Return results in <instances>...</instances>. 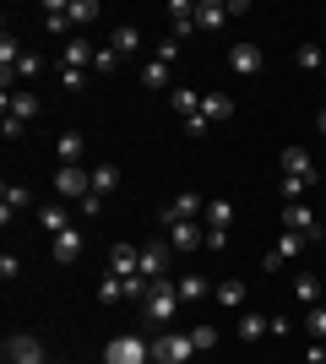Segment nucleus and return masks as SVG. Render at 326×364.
<instances>
[{
	"label": "nucleus",
	"mask_w": 326,
	"mask_h": 364,
	"mask_svg": "<svg viewBox=\"0 0 326 364\" xmlns=\"http://www.w3.org/2000/svg\"><path fill=\"white\" fill-rule=\"evenodd\" d=\"M141 316L147 321H174L180 316V283H174V277H158L153 289H147V299H141Z\"/></svg>",
	"instance_id": "f257e3e1"
},
{
	"label": "nucleus",
	"mask_w": 326,
	"mask_h": 364,
	"mask_svg": "<svg viewBox=\"0 0 326 364\" xmlns=\"http://www.w3.org/2000/svg\"><path fill=\"white\" fill-rule=\"evenodd\" d=\"M153 359V343H141V332H120L104 343V364H147Z\"/></svg>",
	"instance_id": "f03ea898"
},
{
	"label": "nucleus",
	"mask_w": 326,
	"mask_h": 364,
	"mask_svg": "<svg viewBox=\"0 0 326 364\" xmlns=\"http://www.w3.org/2000/svg\"><path fill=\"white\" fill-rule=\"evenodd\" d=\"M82 196H93V168L60 164L55 168V201H82Z\"/></svg>",
	"instance_id": "7ed1b4c3"
},
{
	"label": "nucleus",
	"mask_w": 326,
	"mask_h": 364,
	"mask_svg": "<svg viewBox=\"0 0 326 364\" xmlns=\"http://www.w3.org/2000/svg\"><path fill=\"white\" fill-rule=\"evenodd\" d=\"M190 353H196V343H190V332H163L153 343V359L158 364H185Z\"/></svg>",
	"instance_id": "20e7f679"
},
{
	"label": "nucleus",
	"mask_w": 326,
	"mask_h": 364,
	"mask_svg": "<svg viewBox=\"0 0 326 364\" xmlns=\"http://www.w3.org/2000/svg\"><path fill=\"white\" fill-rule=\"evenodd\" d=\"M202 213H207V201L196 196V191H180V196L163 207V228H174V223H196Z\"/></svg>",
	"instance_id": "39448f33"
},
{
	"label": "nucleus",
	"mask_w": 326,
	"mask_h": 364,
	"mask_svg": "<svg viewBox=\"0 0 326 364\" xmlns=\"http://www.w3.org/2000/svg\"><path fill=\"white\" fill-rule=\"evenodd\" d=\"M283 228H288V234H305L310 245H321V240H326V234H321V223H315V213L305 207V201H294V207H283Z\"/></svg>",
	"instance_id": "423d86ee"
},
{
	"label": "nucleus",
	"mask_w": 326,
	"mask_h": 364,
	"mask_svg": "<svg viewBox=\"0 0 326 364\" xmlns=\"http://www.w3.org/2000/svg\"><path fill=\"white\" fill-rule=\"evenodd\" d=\"M6 364H49V359H44V348H38V337L11 332L6 337Z\"/></svg>",
	"instance_id": "0eeeda50"
},
{
	"label": "nucleus",
	"mask_w": 326,
	"mask_h": 364,
	"mask_svg": "<svg viewBox=\"0 0 326 364\" xmlns=\"http://www.w3.org/2000/svg\"><path fill=\"white\" fill-rule=\"evenodd\" d=\"M305 245H310L305 234H283V240H278V245H272V250L261 256V267H266V272H283V267H288V261H294L299 250H305Z\"/></svg>",
	"instance_id": "6e6552de"
},
{
	"label": "nucleus",
	"mask_w": 326,
	"mask_h": 364,
	"mask_svg": "<svg viewBox=\"0 0 326 364\" xmlns=\"http://www.w3.org/2000/svg\"><path fill=\"white\" fill-rule=\"evenodd\" d=\"M93 60H98V49L87 38H65L60 44V71H87Z\"/></svg>",
	"instance_id": "1a4fd4ad"
},
{
	"label": "nucleus",
	"mask_w": 326,
	"mask_h": 364,
	"mask_svg": "<svg viewBox=\"0 0 326 364\" xmlns=\"http://www.w3.org/2000/svg\"><path fill=\"white\" fill-rule=\"evenodd\" d=\"M202 245H207V228H202V223H174V228H169V250H180V256L202 250Z\"/></svg>",
	"instance_id": "9d476101"
},
{
	"label": "nucleus",
	"mask_w": 326,
	"mask_h": 364,
	"mask_svg": "<svg viewBox=\"0 0 326 364\" xmlns=\"http://www.w3.org/2000/svg\"><path fill=\"white\" fill-rule=\"evenodd\" d=\"M163 272H169V240H163V245H141V277L158 283Z\"/></svg>",
	"instance_id": "9b49d317"
},
{
	"label": "nucleus",
	"mask_w": 326,
	"mask_h": 364,
	"mask_svg": "<svg viewBox=\"0 0 326 364\" xmlns=\"http://www.w3.org/2000/svg\"><path fill=\"white\" fill-rule=\"evenodd\" d=\"M261 49H256V44H234L229 49V71H239V76H261Z\"/></svg>",
	"instance_id": "f8f14e48"
},
{
	"label": "nucleus",
	"mask_w": 326,
	"mask_h": 364,
	"mask_svg": "<svg viewBox=\"0 0 326 364\" xmlns=\"http://www.w3.org/2000/svg\"><path fill=\"white\" fill-rule=\"evenodd\" d=\"M278 164H283V174H299V180H315V174H321V168H315V158H310L305 147H283Z\"/></svg>",
	"instance_id": "ddd939ff"
},
{
	"label": "nucleus",
	"mask_w": 326,
	"mask_h": 364,
	"mask_svg": "<svg viewBox=\"0 0 326 364\" xmlns=\"http://www.w3.org/2000/svg\"><path fill=\"white\" fill-rule=\"evenodd\" d=\"M109 272L114 277H136L141 272V250L136 245H114V250H109Z\"/></svg>",
	"instance_id": "4468645a"
},
{
	"label": "nucleus",
	"mask_w": 326,
	"mask_h": 364,
	"mask_svg": "<svg viewBox=\"0 0 326 364\" xmlns=\"http://www.w3.org/2000/svg\"><path fill=\"white\" fill-rule=\"evenodd\" d=\"M28 201H33V191H28V185H0V223L11 228V213H22Z\"/></svg>",
	"instance_id": "2eb2a0df"
},
{
	"label": "nucleus",
	"mask_w": 326,
	"mask_h": 364,
	"mask_svg": "<svg viewBox=\"0 0 326 364\" xmlns=\"http://www.w3.org/2000/svg\"><path fill=\"white\" fill-rule=\"evenodd\" d=\"M245 283H239V277H223V283H217V289H212V299L217 304H223V310H245Z\"/></svg>",
	"instance_id": "dca6fc26"
},
{
	"label": "nucleus",
	"mask_w": 326,
	"mask_h": 364,
	"mask_svg": "<svg viewBox=\"0 0 326 364\" xmlns=\"http://www.w3.org/2000/svg\"><path fill=\"white\" fill-rule=\"evenodd\" d=\"M77 256H82V228L71 223L65 234H55V261H60V267H71Z\"/></svg>",
	"instance_id": "f3484780"
},
{
	"label": "nucleus",
	"mask_w": 326,
	"mask_h": 364,
	"mask_svg": "<svg viewBox=\"0 0 326 364\" xmlns=\"http://www.w3.org/2000/svg\"><path fill=\"white\" fill-rule=\"evenodd\" d=\"M109 49H114L120 60H125V55H136V49H141V28H131V22H120V28L109 33Z\"/></svg>",
	"instance_id": "a211bd4d"
},
{
	"label": "nucleus",
	"mask_w": 326,
	"mask_h": 364,
	"mask_svg": "<svg viewBox=\"0 0 326 364\" xmlns=\"http://www.w3.org/2000/svg\"><path fill=\"white\" fill-rule=\"evenodd\" d=\"M212 289H217V283H207L202 272H185V277H180V304H196V299H207Z\"/></svg>",
	"instance_id": "6ab92c4d"
},
{
	"label": "nucleus",
	"mask_w": 326,
	"mask_h": 364,
	"mask_svg": "<svg viewBox=\"0 0 326 364\" xmlns=\"http://www.w3.org/2000/svg\"><path fill=\"white\" fill-rule=\"evenodd\" d=\"M38 98L33 92H6V114H16V120H38Z\"/></svg>",
	"instance_id": "aec40b11"
},
{
	"label": "nucleus",
	"mask_w": 326,
	"mask_h": 364,
	"mask_svg": "<svg viewBox=\"0 0 326 364\" xmlns=\"http://www.w3.org/2000/svg\"><path fill=\"white\" fill-rule=\"evenodd\" d=\"M169 16H174V38H190V33H196V6H190V0H174Z\"/></svg>",
	"instance_id": "412c9836"
},
{
	"label": "nucleus",
	"mask_w": 326,
	"mask_h": 364,
	"mask_svg": "<svg viewBox=\"0 0 326 364\" xmlns=\"http://www.w3.org/2000/svg\"><path fill=\"white\" fill-rule=\"evenodd\" d=\"M44 28L55 33V38L71 33V11H65V0H49V6H44Z\"/></svg>",
	"instance_id": "4be33fe9"
},
{
	"label": "nucleus",
	"mask_w": 326,
	"mask_h": 364,
	"mask_svg": "<svg viewBox=\"0 0 326 364\" xmlns=\"http://www.w3.org/2000/svg\"><path fill=\"white\" fill-rule=\"evenodd\" d=\"M38 223H44L49 234H65V228H71V213H65V201H49V207H38Z\"/></svg>",
	"instance_id": "5701e85b"
},
{
	"label": "nucleus",
	"mask_w": 326,
	"mask_h": 364,
	"mask_svg": "<svg viewBox=\"0 0 326 364\" xmlns=\"http://www.w3.org/2000/svg\"><path fill=\"white\" fill-rule=\"evenodd\" d=\"M266 332H272V316H256V310L239 316V337H245V343H261Z\"/></svg>",
	"instance_id": "b1692460"
},
{
	"label": "nucleus",
	"mask_w": 326,
	"mask_h": 364,
	"mask_svg": "<svg viewBox=\"0 0 326 364\" xmlns=\"http://www.w3.org/2000/svg\"><path fill=\"white\" fill-rule=\"evenodd\" d=\"M305 191H315V180H299V174H278V196L294 207V201H305Z\"/></svg>",
	"instance_id": "393cba45"
},
{
	"label": "nucleus",
	"mask_w": 326,
	"mask_h": 364,
	"mask_svg": "<svg viewBox=\"0 0 326 364\" xmlns=\"http://www.w3.org/2000/svg\"><path fill=\"white\" fill-rule=\"evenodd\" d=\"M65 11H71V28H93L98 16H104L98 0H65Z\"/></svg>",
	"instance_id": "a878e982"
},
{
	"label": "nucleus",
	"mask_w": 326,
	"mask_h": 364,
	"mask_svg": "<svg viewBox=\"0 0 326 364\" xmlns=\"http://www.w3.org/2000/svg\"><path fill=\"white\" fill-rule=\"evenodd\" d=\"M169 104H174V114H180V120H190V114H202V92L174 87V92H169Z\"/></svg>",
	"instance_id": "bb28decb"
},
{
	"label": "nucleus",
	"mask_w": 326,
	"mask_h": 364,
	"mask_svg": "<svg viewBox=\"0 0 326 364\" xmlns=\"http://www.w3.org/2000/svg\"><path fill=\"white\" fill-rule=\"evenodd\" d=\"M229 223H234V207L223 196H212V201H207V213H202V228H229Z\"/></svg>",
	"instance_id": "cd10ccee"
},
{
	"label": "nucleus",
	"mask_w": 326,
	"mask_h": 364,
	"mask_svg": "<svg viewBox=\"0 0 326 364\" xmlns=\"http://www.w3.org/2000/svg\"><path fill=\"white\" fill-rule=\"evenodd\" d=\"M229 22V6H217V0H207V6H196V28H207V33H217Z\"/></svg>",
	"instance_id": "c85d7f7f"
},
{
	"label": "nucleus",
	"mask_w": 326,
	"mask_h": 364,
	"mask_svg": "<svg viewBox=\"0 0 326 364\" xmlns=\"http://www.w3.org/2000/svg\"><path fill=\"white\" fill-rule=\"evenodd\" d=\"M202 114H207V120H229L234 98H229V92H202Z\"/></svg>",
	"instance_id": "c756f323"
},
{
	"label": "nucleus",
	"mask_w": 326,
	"mask_h": 364,
	"mask_svg": "<svg viewBox=\"0 0 326 364\" xmlns=\"http://www.w3.org/2000/svg\"><path fill=\"white\" fill-rule=\"evenodd\" d=\"M55 152H60V164H77L82 152H87V141H82V131H60V141H55Z\"/></svg>",
	"instance_id": "7c9ffc66"
},
{
	"label": "nucleus",
	"mask_w": 326,
	"mask_h": 364,
	"mask_svg": "<svg viewBox=\"0 0 326 364\" xmlns=\"http://www.w3.org/2000/svg\"><path fill=\"white\" fill-rule=\"evenodd\" d=\"M114 185H120V168L114 164H93V196H109Z\"/></svg>",
	"instance_id": "2f4dec72"
},
{
	"label": "nucleus",
	"mask_w": 326,
	"mask_h": 364,
	"mask_svg": "<svg viewBox=\"0 0 326 364\" xmlns=\"http://www.w3.org/2000/svg\"><path fill=\"white\" fill-rule=\"evenodd\" d=\"M141 87L163 92V87H169V65H163V60H147V65H141Z\"/></svg>",
	"instance_id": "473e14b6"
},
{
	"label": "nucleus",
	"mask_w": 326,
	"mask_h": 364,
	"mask_svg": "<svg viewBox=\"0 0 326 364\" xmlns=\"http://www.w3.org/2000/svg\"><path fill=\"white\" fill-rule=\"evenodd\" d=\"M120 299H125V283H120V277H114V272L98 277V304H120Z\"/></svg>",
	"instance_id": "72a5a7b5"
},
{
	"label": "nucleus",
	"mask_w": 326,
	"mask_h": 364,
	"mask_svg": "<svg viewBox=\"0 0 326 364\" xmlns=\"http://www.w3.org/2000/svg\"><path fill=\"white\" fill-rule=\"evenodd\" d=\"M294 299L299 304H321V277H294Z\"/></svg>",
	"instance_id": "f704fd0d"
},
{
	"label": "nucleus",
	"mask_w": 326,
	"mask_h": 364,
	"mask_svg": "<svg viewBox=\"0 0 326 364\" xmlns=\"http://www.w3.org/2000/svg\"><path fill=\"white\" fill-rule=\"evenodd\" d=\"M294 65H299V71H321V65H326V55H321L315 44H299V49H294Z\"/></svg>",
	"instance_id": "c9c22d12"
},
{
	"label": "nucleus",
	"mask_w": 326,
	"mask_h": 364,
	"mask_svg": "<svg viewBox=\"0 0 326 364\" xmlns=\"http://www.w3.org/2000/svg\"><path fill=\"white\" fill-rule=\"evenodd\" d=\"M305 332H310V343H326V304H310V316H305Z\"/></svg>",
	"instance_id": "e433bc0d"
},
{
	"label": "nucleus",
	"mask_w": 326,
	"mask_h": 364,
	"mask_svg": "<svg viewBox=\"0 0 326 364\" xmlns=\"http://www.w3.org/2000/svg\"><path fill=\"white\" fill-rule=\"evenodd\" d=\"M190 343H196V353L217 348V326H196V332H190Z\"/></svg>",
	"instance_id": "4c0bfd02"
},
{
	"label": "nucleus",
	"mask_w": 326,
	"mask_h": 364,
	"mask_svg": "<svg viewBox=\"0 0 326 364\" xmlns=\"http://www.w3.org/2000/svg\"><path fill=\"white\" fill-rule=\"evenodd\" d=\"M44 71V55H22V60H16V76H38Z\"/></svg>",
	"instance_id": "58836bf2"
},
{
	"label": "nucleus",
	"mask_w": 326,
	"mask_h": 364,
	"mask_svg": "<svg viewBox=\"0 0 326 364\" xmlns=\"http://www.w3.org/2000/svg\"><path fill=\"white\" fill-rule=\"evenodd\" d=\"M0 131H6V141H16L22 131H28V120H16V114H6V120H0Z\"/></svg>",
	"instance_id": "ea45409f"
},
{
	"label": "nucleus",
	"mask_w": 326,
	"mask_h": 364,
	"mask_svg": "<svg viewBox=\"0 0 326 364\" xmlns=\"http://www.w3.org/2000/svg\"><path fill=\"white\" fill-rule=\"evenodd\" d=\"M207 250H229V228H207Z\"/></svg>",
	"instance_id": "a19ab883"
},
{
	"label": "nucleus",
	"mask_w": 326,
	"mask_h": 364,
	"mask_svg": "<svg viewBox=\"0 0 326 364\" xmlns=\"http://www.w3.org/2000/svg\"><path fill=\"white\" fill-rule=\"evenodd\" d=\"M174 55H180V38H163V44H158V60L174 65Z\"/></svg>",
	"instance_id": "79ce46f5"
},
{
	"label": "nucleus",
	"mask_w": 326,
	"mask_h": 364,
	"mask_svg": "<svg viewBox=\"0 0 326 364\" xmlns=\"http://www.w3.org/2000/svg\"><path fill=\"white\" fill-rule=\"evenodd\" d=\"M93 65H98V71H114V65H120V55H114V49L104 44V49H98V60H93Z\"/></svg>",
	"instance_id": "37998d69"
},
{
	"label": "nucleus",
	"mask_w": 326,
	"mask_h": 364,
	"mask_svg": "<svg viewBox=\"0 0 326 364\" xmlns=\"http://www.w3.org/2000/svg\"><path fill=\"white\" fill-rule=\"evenodd\" d=\"M299 364H326V343H310V348H305V359Z\"/></svg>",
	"instance_id": "c03bdc74"
},
{
	"label": "nucleus",
	"mask_w": 326,
	"mask_h": 364,
	"mask_svg": "<svg viewBox=\"0 0 326 364\" xmlns=\"http://www.w3.org/2000/svg\"><path fill=\"white\" fill-rule=\"evenodd\" d=\"M207 125H212L207 114H190V120H185V131H190V136H207Z\"/></svg>",
	"instance_id": "a18cd8bd"
},
{
	"label": "nucleus",
	"mask_w": 326,
	"mask_h": 364,
	"mask_svg": "<svg viewBox=\"0 0 326 364\" xmlns=\"http://www.w3.org/2000/svg\"><path fill=\"white\" fill-rule=\"evenodd\" d=\"M82 76H87V71H60V87H65V92H77V87H82Z\"/></svg>",
	"instance_id": "49530a36"
},
{
	"label": "nucleus",
	"mask_w": 326,
	"mask_h": 364,
	"mask_svg": "<svg viewBox=\"0 0 326 364\" xmlns=\"http://www.w3.org/2000/svg\"><path fill=\"white\" fill-rule=\"evenodd\" d=\"M315 125H321V136H326V109H321V114H315Z\"/></svg>",
	"instance_id": "de8ad7c7"
},
{
	"label": "nucleus",
	"mask_w": 326,
	"mask_h": 364,
	"mask_svg": "<svg viewBox=\"0 0 326 364\" xmlns=\"http://www.w3.org/2000/svg\"><path fill=\"white\" fill-rule=\"evenodd\" d=\"M283 364H299V359H283Z\"/></svg>",
	"instance_id": "09e8293b"
},
{
	"label": "nucleus",
	"mask_w": 326,
	"mask_h": 364,
	"mask_svg": "<svg viewBox=\"0 0 326 364\" xmlns=\"http://www.w3.org/2000/svg\"><path fill=\"white\" fill-rule=\"evenodd\" d=\"M321 76H326V65H321Z\"/></svg>",
	"instance_id": "8fccbe9b"
}]
</instances>
